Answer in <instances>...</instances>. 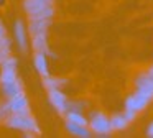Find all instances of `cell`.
I'll return each instance as SVG.
<instances>
[{
    "label": "cell",
    "mask_w": 153,
    "mask_h": 138,
    "mask_svg": "<svg viewBox=\"0 0 153 138\" xmlns=\"http://www.w3.org/2000/svg\"><path fill=\"white\" fill-rule=\"evenodd\" d=\"M4 125L10 130H18L22 133L31 131L35 135H41V128L38 125L36 118L30 114H10V117L4 122Z\"/></svg>",
    "instance_id": "cell-1"
},
{
    "label": "cell",
    "mask_w": 153,
    "mask_h": 138,
    "mask_svg": "<svg viewBox=\"0 0 153 138\" xmlns=\"http://www.w3.org/2000/svg\"><path fill=\"white\" fill-rule=\"evenodd\" d=\"M23 10L27 12L28 20L31 18H46L53 20L54 7L48 0H23Z\"/></svg>",
    "instance_id": "cell-2"
},
{
    "label": "cell",
    "mask_w": 153,
    "mask_h": 138,
    "mask_svg": "<svg viewBox=\"0 0 153 138\" xmlns=\"http://www.w3.org/2000/svg\"><path fill=\"white\" fill-rule=\"evenodd\" d=\"M87 127L97 137H110V131H112V128H110V118L105 117V114H102V112L91 114Z\"/></svg>",
    "instance_id": "cell-3"
},
{
    "label": "cell",
    "mask_w": 153,
    "mask_h": 138,
    "mask_svg": "<svg viewBox=\"0 0 153 138\" xmlns=\"http://www.w3.org/2000/svg\"><path fill=\"white\" fill-rule=\"evenodd\" d=\"M7 102H8V107H10L12 114H30L31 112L30 110V100H28L25 91L8 97Z\"/></svg>",
    "instance_id": "cell-4"
},
{
    "label": "cell",
    "mask_w": 153,
    "mask_h": 138,
    "mask_svg": "<svg viewBox=\"0 0 153 138\" xmlns=\"http://www.w3.org/2000/svg\"><path fill=\"white\" fill-rule=\"evenodd\" d=\"M48 102L58 114L64 115L68 112V97L61 89H50L48 91Z\"/></svg>",
    "instance_id": "cell-5"
},
{
    "label": "cell",
    "mask_w": 153,
    "mask_h": 138,
    "mask_svg": "<svg viewBox=\"0 0 153 138\" xmlns=\"http://www.w3.org/2000/svg\"><path fill=\"white\" fill-rule=\"evenodd\" d=\"M152 102V99L146 97V95L140 94V92H133V94H130L128 97H127L125 100V108H130V110H135L137 114L142 110H145L146 107H148V104Z\"/></svg>",
    "instance_id": "cell-6"
},
{
    "label": "cell",
    "mask_w": 153,
    "mask_h": 138,
    "mask_svg": "<svg viewBox=\"0 0 153 138\" xmlns=\"http://www.w3.org/2000/svg\"><path fill=\"white\" fill-rule=\"evenodd\" d=\"M31 48L35 53H45L50 58H56L54 53L50 51V45H48V33H38V35L31 36Z\"/></svg>",
    "instance_id": "cell-7"
},
{
    "label": "cell",
    "mask_w": 153,
    "mask_h": 138,
    "mask_svg": "<svg viewBox=\"0 0 153 138\" xmlns=\"http://www.w3.org/2000/svg\"><path fill=\"white\" fill-rule=\"evenodd\" d=\"M27 35H28V30L25 26V23L22 20H17L13 25V36H15V41H17V45H18L22 53H27V49H28Z\"/></svg>",
    "instance_id": "cell-8"
},
{
    "label": "cell",
    "mask_w": 153,
    "mask_h": 138,
    "mask_svg": "<svg viewBox=\"0 0 153 138\" xmlns=\"http://www.w3.org/2000/svg\"><path fill=\"white\" fill-rule=\"evenodd\" d=\"M135 91L143 94V95H146V97H150L153 100V79L146 72L145 74H140L135 79Z\"/></svg>",
    "instance_id": "cell-9"
},
{
    "label": "cell",
    "mask_w": 153,
    "mask_h": 138,
    "mask_svg": "<svg viewBox=\"0 0 153 138\" xmlns=\"http://www.w3.org/2000/svg\"><path fill=\"white\" fill-rule=\"evenodd\" d=\"M51 25V20L46 18H31L28 20V35L33 36L38 35V33H48V28Z\"/></svg>",
    "instance_id": "cell-10"
},
{
    "label": "cell",
    "mask_w": 153,
    "mask_h": 138,
    "mask_svg": "<svg viewBox=\"0 0 153 138\" xmlns=\"http://www.w3.org/2000/svg\"><path fill=\"white\" fill-rule=\"evenodd\" d=\"M33 66L36 69V72L45 77V76H50V64H48V54L45 53H35L33 56Z\"/></svg>",
    "instance_id": "cell-11"
},
{
    "label": "cell",
    "mask_w": 153,
    "mask_h": 138,
    "mask_svg": "<svg viewBox=\"0 0 153 138\" xmlns=\"http://www.w3.org/2000/svg\"><path fill=\"white\" fill-rule=\"evenodd\" d=\"M0 89H2V94L7 99L12 97V95H15V94H18V92H22V91H25L23 82H22L20 77H17L15 81L5 82V84H0Z\"/></svg>",
    "instance_id": "cell-12"
},
{
    "label": "cell",
    "mask_w": 153,
    "mask_h": 138,
    "mask_svg": "<svg viewBox=\"0 0 153 138\" xmlns=\"http://www.w3.org/2000/svg\"><path fill=\"white\" fill-rule=\"evenodd\" d=\"M64 127L69 131V135L73 137H79V138H89L92 137V131L89 130V127H82V125H76L73 122H64Z\"/></svg>",
    "instance_id": "cell-13"
},
{
    "label": "cell",
    "mask_w": 153,
    "mask_h": 138,
    "mask_svg": "<svg viewBox=\"0 0 153 138\" xmlns=\"http://www.w3.org/2000/svg\"><path fill=\"white\" fill-rule=\"evenodd\" d=\"M41 84H43V87L46 89V91H50V89H61L63 85L68 84L66 79L63 77H56V76H45V77H41Z\"/></svg>",
    "instance_id": "cell-14"
},
{
    "label": "cell",
    "mask_w": 153,
    "mask_h": 138,
    "mask_svg": "<svg viewBox=\"0 0 153 138\" xmlns=\"http://www.w3.org/2000/svg\"><path fill=\"white\" fill-rule=\"evenodd\" d=\"M130 125V120L123 114H115L114 117H110V128L112 131H122Z\"/></svg>",
    "instance_id": "cell-15"
},
{
    "label": "cell",
    "mask_w": 153,
    "mask_h": 138,
    "mask_svg": "<svg viewBox=\"0 0 153 138\" xmlns=\"http://www.w3.org/2000/svg\"><path fill=\"white\" fill-rule=\"evenodd\" d=\"M64 120L73 122V123H76V125H82V127H87V123H89V120H87L81 112H76V110H68L66 114H64Z\"/></svg>",
    "instance_id": "cell-16"
},
{
    "label": "cell",
    "mask_w": 153,
    "mask_h": 138,
    "mask_svg": "<svg viewBox=\"0 0 153 138\" xmlns=\"http://www.w3.org/2000/svg\"><path fill=\"white\" fill-rule=\"evenodd\" d=\"M8 56H12V41L8 36H4V38H0V64Z\"/></svg>",
    "instance_id": "cell-17"
},
{
    "label": "cell",
    "mask_w": 153,
    "mask_h": 138,
    "mask_svg": "<svg viewBox=\"0 0 153 138\" xmlns=\"http://www.w3.org/2000/svg\"><path fill=\"white\" fill-rule=\"evenodd\" d=\"M10 114L12 112H10V107H8V102L7 100L2 102V104H0V122L4 123V122L10 117Z\"/></svg>",
    "instance_id": "cell-18"
},
{
    "label": "cell",
    "mask_w": 153,
    "mask_h": 138,
    "mask_svg": "<svg viewBox=\"0 0 153 138\" xmlns=\"http://www.w3.org/2000/svg\"><path fill=\"white\" fill-rule=\"evenodd\" d=\"M84 107L82 102H69L68 100V110H76V112H81Z\"/></svg>",
    "instance_id": "cell-19"
},
{
    "label": "cell",
    "mask_w": 153,
    "mask_h": 138,
    "mask_svg": "<svg viewBox=\"0 0 153 138\" xmlns=\"http://www.w3.org/2000/svg\"><path fill=\"white\" fill-rule=\"evenodd\" d=\"M123 115H125L130 122H133L137 118V112L135 110H130V108H125V110H123Z\"/></svg>",
    "instance_id": "cell-20"
},
{
    "label": "cell",
    "mask_w": 153,
    "mask_h": 138,
    "mask_svg": "<svg viewBox=\"0 0 153 138\" xmlns=\"http://www.w3.org/2000/svg\"><path fill=\"white\" fill-rule=\"evenodd\" d=\"M146 137H148V138H153V122L148 125V128H146Z\"/></svg>",
    "instance_id": "cell-21"
},
{
    "label": "cell",
    "mask_w": 153,
    "mask_h": 138,
    "mask_svg": "<svg viewBox=\"0 0 153 138\" xmlns=\"http://www.w3.org/2000/svg\"><path fill=\"white\" fill-rule=\"evenodd\" d=\"M4 36H7V30H5L4 23L0 22V38H4Z\"/></svg>",
    "instance_id": "cell-22"
},
{
    "label": "cell",
    "mask_w": 153,
    "mask_h": 138,
    "mask_svg": "<svg viewBox=\"0 0 153 138\" xmlns=\"http://www.w3.org/2000/svg\"><path fill=\"white\" fill-rule=\"evenodd\" d=\"M146 74H148V76H150V77H152V79H153V66H152V68H150V69H148V72H146Z\"/></svg>",
    "instance_id": "cell-23"
},
{
    "label": "cell",
    "mask_w": 153,
    "mask_h": 138,
    "mask_svg": "<svg viewBox=\"0 0 153 138\" xmlns=\"http://www.w3.org/2000/svg\"><path fill=\"white\" fill-rule=\"evenodd\" d=\"M4 3H5V0H0V5H4Z\"/></svg>",
    "instance_id": "cell-24"
},
{
    "label": "cell",
    "mask_w": 153,
    "mask_h": 138,
    "mask_svg": "<svg viewBox=\"0 0 153 138\" xmlns=\"http://www.w3.org/2000/svg\"><path fill=\"white\" fill-rule=\"evenodd\" d=\"M48 2H53V0H48Z\"/></svg>",
    "instance_id": "cell-25"
}]
</instances>
